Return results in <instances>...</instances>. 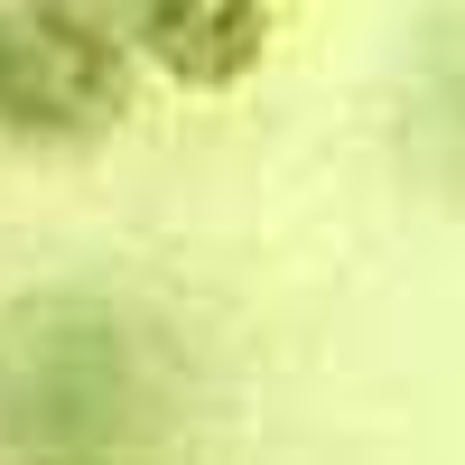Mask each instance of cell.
<instances>
[{"label": "cell", "mask_w": 465, "mask_h": 465, "mask_svg": "<svg viewBox=\"0 0 465 465\" xmlns=\"http://www.w3.org/2000/svg\"><path fill=\"white\" fill-rule=\"evenodd\" d=\"M270 47L261 0H140L131 10V56H149L186 94H232Z\"/></svg>", "instance_id": "obj_2"}, {"label": "cell", "mask_w": 465, "mask_h": 465, "mask_svg": "<svg viewBox=\"0 0 465 465\" xmlns=\"http://www.w3.org/2000/svg\"><path fill=\"white\" fill-rule=\"evenodd\" d=\"M131 103V37L74 10V0H19L0 10V122L28 140H84Z\"/></svg>", "instance_id": "obj_1"}]
</instances>
